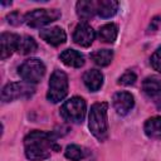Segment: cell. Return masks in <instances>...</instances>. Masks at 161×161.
Segmentation results:
<instances>
[{
    "instance_id": "1",
    "label": "cell",
    "mask_w": 161,
    "mask_h": 161,
    "mask_svg": "<svg viewBox=\"0 0 161 161\" xmlns=\"http://www.w3.org/2000/svg\"><path fill=\"white\" fill-rule=\"evenodd\" d=\"M25 156L31 161H43L48 158L52 151L59 150L52 133L44 131H31L24 138Z\"/></svg>"
},
{
    "instance_id": "2",
    "label": "cell",
    "mask_w": 161,
    "mask_h": 161,
    "mask_svg": "<svg viewBox=\"0 0 161 161\" xmlns=\"http://www.w3.org/2000/svg\"><path fill=\"white\" fill-rule=\"evenodd\" d=\"M107 109H108V104L106 102H98L94 103L89 111L88 127L91 133L98 141H104L108 136Z\"/></svg>"
},
{
    "instance_id": "3",
    "label": "cell",
    "mask_w": 161,
    "mask_h": 161,
    "mask_svg": "<svg viewBox=\"0 0 161 161\" xmlns=\"http://www.w3.org/2000/svg\"><path fill=\"white\" fill-rule=\"evenodd\" d=\"M67 93H68V77L64 72L55 69L50 75L47 98L52 103H58L64 99Z\"/></svg>"
},
{
    "instance_id": "4",
    "label": "cell",
    "mask_w": 161,
    "mask_h": 161,
    "mask_svg": "<svg viewBox=\"0 0 161 161\" xmlns=\"http://www.w3.org/2000/svg\"><path fill=\"white\" fill-rule=\"evenodd\" d=\"M86 101L80 97H72L60 107V116L70 123H82L86 116Z\"/></svg>"
},
{
    "instance_id": "5",
    "label": "cell",
    "mask_w": 161,
    "mask_h": 161,
    "mask_svg": "<svg viewBox=\"0 0 161 161\" xmlns=\"http://www.w3.org/2000/svg\"><path fill=\"white\" fill-rule=\"evenodd\" d=\"M60 18L58 9H35L24 15V23L30 28L45 26Z\"/></svg>"
},
{
    "instance_id": "6",
    "label": "cell",
    "mask_w": 161,
    "mask_h": 161,
    "mask_svg": "<svg viewBox=\"0 0 161 161\" xmlns=\"http://www.w3.org/2000/svg\"><path fill=\"white\" fill-rule=\"evenodd\" d=\"M19 75L26 83H38L45 74V65L38 58H30L23 62L18 69Z\"/></svg>"
},
{
    "instance_id": "7",
    "label": "cell",
    "mask_w": 161,
    "mask_h": 161,
    "mask_svg": "<svg viewBox=\"0 0 161 161\" xmlns=\"http://www.w3.org/2000/svg\"><path fill=\"white\" fill-rule=\"evenodd\" d=\"M34 93V88L26 82H11L8 83L1 91L3 102H11L19 98H28Z\"/></svg>"
},
{
    "instance_id": "8",
    "label": "cell",
    "mask_w": 161,
    "mask_h": 161,
    "mask_svg": "<svg viewBox=\"0 0 161 161\" xmlns=\"http://www.w3.org/2000/svg\"><path fill=\"white\" fill-rule=\"evenodd\" d=\"M94 38H96V33L93 28L84 21L79 23L73 31V40L75 44L80 47H86V48L89 47L93 43Z\"/></svg>"
},
{
    "instance_id": "9",
    "label": "cell",
    "mask_w": 161,
    "mask_h": 161,
    "mask_svg": "<svg viewBox=\"0 0 161 161\" xmlns=\"http://www.w3.org/2000/svg\"><path fill=\"white\" fill-rule=\"evenodd\" d=\"M112 103H113V107H114L116 112L121 116H125L133 108L135 99H133V96L130 92L119 91V92L113 94Z\"/></svg>"
},
{
    "instance_id": "10",
    "label": "cell",
    "mask_w": 161,
    "mask_h": 161,
    "mask_svg": "<svg viewBox=\"0 0 161 161\" xmlns=\"http://www.w3.org/2000/svg\"><path fill=\"white\" fill-rule=\"evenodd\" d=\"M143 93L152 99L157 108H161V82L156 77H147L142 82Z\"/></svg>"
},
{
    "instance_id": "11",
    "label": "cell",
    "mask_w": 161,
    "mask_h": 161,
    "mask_svg": "<svg viewBox=\"0 0 161 161\" xmlns=\"http://www.w3.org/2000/svg\"><path fill=\"white\" fill-rule=\"evenodd\" d=\"M39 35L45 43H48V44H50L53 47H58V45L63 44L65 42V39H67L65 31L59 26L43 29V30L39 31Z\"/></svg>"
},
{
    "instance_id": "12",
    "label": "cell",
    "mask_w": 161,
    "mask_h": 161,
    "mask_svg": "<svg viewBox=\"0 0 161 161\" xmlns=\"http://www.w3.org/2000/svg\"><path fill=\"white\" fill-rule=\"evenodd\" d=\"M20 36L14 33H3L0 38L1 43V59H6L15 50H18Z\"/></svg>"
},
{
    "instance_id": "13",
    "label": "cell",
    "mask_w": 161,
    "mask_h": 161,
    "mask_svg": "<svg viewBox=\"0 0 161 161\" xmlns=\"http://www.w3.org/2000/svg\"><path fill=\"white\" fill-rule=\"evenodd\" d=\"M83 82L91 92H97L103 84V74L98 69H89L83 74Z\"/></svg>"
},
{
    "instance_id": "14",
    "label": "cell",
    "mask_w": 161,
    "mask_h": 161,
    "mask_svg": "<svg viewBox=\"0 0 161 161\" xmlns=\"http://www.w3.org/2000/svg\"><path fill=\"white\" fill-rule=\"evenodd\" d=\"M59 58H60V60H62L65 65H68V67L80 68V67L84 64V58H83V55H82L79 52L74 50V49H65V50H63V52L60 53Z\"/></svg>"
},
{
    "instance_id": "15",
    "label": "cell",
    "mask_w": 161,
    "mask_h": 161,
    "mask_svg": "<svg viewBox=\"0 0 161 161\" xmlns=\"http://www.w3.org/2000/svg\"><path fill=\"white\" fill-rule=\"evenodd\" d=\"M96 8L101 18H111L117 13L118 3L114 0H99L96 1Z\"/></svg>"
},
{
    "instance_id": "16",
    "label": "cell",
    "mask_w": 161,
    "mask_h": 161,
    "mask_svg": "<svg viewBox=\"0 0 161 161\" xmlns=\"http://www.w3.org/2000/svg\"><path fill=\"white\" fill-rule=\"evenodd\" d=\"M77 9V14L80 19L87 20L91 19L94 14H97V8H96V1H91V0H80L75 5Z\"/></svg>"
},
{
    "instance_id": "17",
    "label": "cell",
    "mask_w": 161,
    "mask_h": 161,
    "mask_svg": "<svg viewBox=\"0 0 161 161\" xmlns=\"http://www.w3.org/2000/svg\"><path fill=\"white\" fill-rule=\"evenodd\" d=\"M143 131L150 138H161V117L155 116L145 122Z\"/></svg>"
},
{
    "instance_id": "18",
    "label": "cell",
    "mask_w": 161,
    "mask_h": 161,
    "mask_svg": "<svg viewBox=\"0 0 161 161\" xmlns=\"http://www.w3.org/2000/svg\"><path fill=\"white\" fill-rule=\"evenodd\" d=\"M117 34H118V26L113 23L104 24L98 30V36L104 43H113L117 39Z\"/></svg>"
},
{
    "instance_id": "19",
    "label": "cell",
    "mask_w": 161,
    "mask_h": 161,
    "mask_svg": "<svg viewBox=\"0 0 161 161\" xmlns=\"http://www.w3.org/2000/svg\"><path fill=\"white\" fill-rule=\"evenodd\" d=\"M91 59L93 60L94 64H97L99 67H106L112 62L113 52L109 49H99L91 54Z\"/></svg>"
},
{
    "instance_id": "20",
    "label": "cell",
    "mask_w": 161,
    "mask_h": 161,
    "mask_svg": "<svg viewBox=\"0 0 161 161\" xmlns=\"http://www.w3.org/2000/svg\"><path fill=\"white\" fill-rule=\"evenodd\" d=\"M36 42L31 38V36H21L19 40V45H18V53L20 54H30L36 49Z\"/></svg>"
},
{
    "instance_id": "21",
    "label": "cell",
    "mask_w": 161,
    "mask_h": 161,
    "mask_svg": "<svg viewBox=\"0 0 161 161\" xmlns=\"http://www.w3.org/2000/svg\"><path fill=\"white\" fill-rule=\"evenodd\" d=\"M83 150L77 145H69L65 148V157L72 161H79L83 158Z\"/></svg>"
},
{
    "instance_id": "22",
    "label": "cell",
    "mask_w": 161,
    "mask_h": 161,
    "mask_svg": "<svg viewBox=\"0 0 161 161\" xmlns=\"http://www.w3.org/2000/svg\"><path fill=\"white\" fill-rule=\"evenodd\" d=\"M136 79H137L136 74H135L133 72L128 70V72L123 73V74L119 77L118 83H119V84H122V86H131V84H135Z\"/></svg>"
},
{
    "instance_id": "23",
    "label": "cell",
    "mask_w": 161,
    "mask_h": 161,
    "mask_svg": "<svg viewBox=\"0 0 161 161\" xmlns=\"http://www.w3.org/2000/svg\"><path fill=\"white\" fill-rule=\"evenodd\" d=\"M150 62H151L152 68H153L155 70H157V72L161 73V47H158V48L153 52V54L151 55Z\"/></svg>"
},
{
    "instance_id": "24",
    "label": "cell",
    "mask_w": 161,
    "mask_h": 161,
    "mask_svg": "<svg viewBox=\"0 0 161 161\" xmlns=\"http://www.w3.org/2000/svg\"><path fill=\"white\" fill-rule=\"evenodd\" d=\"M23 20H24V16H21L18 11H14L10 15H8V21L10 24H13V25H19Z\"/></svg>"
}]
</instances>
